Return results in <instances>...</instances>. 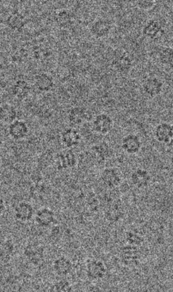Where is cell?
Here are the masks:
<instances>
[{
	"mask_svg": "<svg viewBox=\"0 0 173 292\" xmlns=\"http://www.w3.org/2000/svg\"><path fill=\"white\" fill-rule=\"evenodd\" d=\"M92 160L97 164L104 163L109 157H111L112 149L109 144L106 142H101L99 144L94 145L89 151Z\"/></svg>",
	"mask_w": 173,
	"mask_h": 292,
	"instance_id": "1",
	"label": "cell"
},
{
	"mask_svg": "<svg viewBox=\"0 0 173 292\" xmlns=\"http://www.w3.org/2000/svg\"><path fill=\"white\" fill-rule=\"evenodd\" d=\"M24 254L31 263L39 265L42 263L44 258V248L39 243H29L25 247Z\"/></svg>",
	"mask_w": 173,
	"mask_h": 292,
	"instance_id": "2",
	"label": "cell"
},
{
	"mask_svg": "<svg viewBox=\"0 0 173 292\" xmlns=\"http://www.w3.org/2000/svg\"><path fill=\"white\" fill-rule=\"evenodd\" d=\"M76 165V157L71 150H64L59 152L56 158V165L58 170L73 168Z\"/></svg>",
	"mask_w": 173,
	"mask_h": 292,
	"instance_id": "3",
	"label": "cell"
},
{
	"mask_svg": "<svg viewBox=\"0 0 173 292\" xmlns=\"http://www.w3.org/2000/svg\"><path fill=\"white\" fill-rule=\"evenodd\" d=\"M141 257V253L138 247L133 245L125 246L121 250V258L122 262L128 267H131L138 263L139 259Z\"/></svg>",
	"mask_w": 173,
	"mask_h": 292,
	"instance_id": "4",
	"label": "cell"
},
{
	"mask_svg": "<svg viewBox=\"0 0 173 292\" xmlns=\"http://www.w3.org/2000/svg\"><path fill=\"white\" fill-rule=\"evenodd\" d=\"M113 120L107 114L98 115L94 120V129L97 133L106 135L109 133L113 129Z\"/></svg>",
	"mask_w": 173,
	"mask_h": 292,
	"instance_id": "5",
	"label": "cell"
},
{
	"mask_svg": "<svg viewBox=\"0 0 173 292\" xmlns=\"http://www.w3.org/2000/svg\"><path fill=\"white\" fill-rule=\"evenodd\" d=\"M142 33L146 37L151 39L153 41H156L163 36L165 32L158 21L149 20L142 29Z\"/></svg>",
	"mask_w": 173,
	"mask_h": 292,
	"instance_id": "6",
	"label": "cell"
},
{
	"mask_svg": "<svg viewBox=\"0 0 173 292\" xmlns=\"http://www.w3.org/2000/svg\"><path fill=\"white\" fill-rule=\"evenodd\" d=\"M121 147L128 154H136L142 148V142L136 135L129 134L123 137L121 142Z\"/></svg>",
	"mask_w": 173,
	"mask_h": 292,
	"instance_id": "7",
	"label": "cell"
},
{
	"mask_svg": "<svg viewBox=\"0 0 173 292\" xmlns=\"http://www.w3.org/2000/svg\"><path fill=\"white\" fill-rule=\"evenodd\" d=\"M112 25L108 20L99 19L91 26V33L96 38H103L111 31Z\"/></svg>",
	"mask_w": 173,
	"mask_h": 292,
	"instance_id": "8",
	"label": "cell"
},
{
	"mask_svg": "<svg viewBox=\"0 0 173 292\" xmlns=\"http://www.w3.org/2000/svg\"><path fill=\"white\" fill-rule=\"evenodd\" d=\"M155 136L157 141L162 144H169L173 139V126L168 123H160L155 130Z\"/></svg>",
	"mask_w": 173,
	"mask_h": 292,
	"instance_id": "9",
	"label": "cell"
},
{
	"mask_svg": "<svg viewBox=\"0 0 173 292\" xmlns=\"http://www.w3.org/2000/svg\"><path fill=\"white\" fill-rule=\"evenodd\" d=\"M163 84L157 77H148L142 84V88L147 94L150 97H156L162 92Z\"/></svg>",
	"mask_w": 173,
	"mask_h": 292,
	"instance_id": "10",
	"label": "cell"
},
{
	"mask_svg": "<svg viewBox=\"0 0 173 292\" xmlns=\"http://www.w3.org/2000/svg\"><path fill=\"white\" fill-rule=\"evenodd\" d=\"M101 180L109 188H114L120 185L121 175L115 168H106L101 172Z\"/></svg>",
	"mask_w": 173,
	"mask_h": 292,
	"instance_id": "11",
	"label": "cell"
},
{
	"mask_svg": "<svg viewBox=\"0 0 173 292\" xmlns=\"http://www.w3.org/2000/svg\"><path fill=\"white\" fill-rule=\"evenodd\" d=\"M6 24L12 30L20 32L23 29L25 25L27 24V20L23 14L15 11L7 18Z\"/></svg>",
	"mask_w": 173,
	"mask_h": 292,
	"instance_id": "12",
	"label": "cell"
},
{
	"mask_svg": "<svg viewBox=\"0 0 173 292\" xmlns=\"http://www.w3.org/2000/svg\"><path fill=\"white\" fill-rule=\"evenodd\" d=\"M62 144L68 148L76 147L81 141V135L77 130L74 129H66L61 134Z\"/></svg>",
	"mask_w": 173,
	"mask_h": 292,
	"instance_id": "13",
	"label": "cell"
},
{
	"mask_svg": "<svg viewBox=\"0 0 173 292\" xmlns=\"http://www.w3.org/2000/svg\"><path fill=\"white\" fill-rule=\"evenodd\" d=\"M8 132L11 137L15 140L23 139L28 133V127L23 121H14L8 128Z\"/></svg>",
	"mask_w": 173,
	"mask_h": 292,
	"instance_id": "14",
	"label": "cell"
},
{
	"mask_svg": "<svg viewBox=\"0 0 173 292\" xmlns=\"http://www.w3.org/2000/svg\"><path fill=\"white\" fill-rule=\"evenodd\" d=\"M131 181L136 187L143 188L149 185L151 179V176L149 172L145 169H136L132 172Z\"/></svg>",
	"mask_w": 173,
	"mask_h": 292,
	"instance_id": "15",
	"label": "cell"
},
{
	"mask_svg": "<svg viewBox=\"0 0 173 292\" xmlns=\"http://www.w3.org/2000/svg\"><path fill=\"white\" fill-rule=\"evenodd\" d=\"M106 271L107 269L105 267L104 264L99 260H92L87 265V275L94 280H99L104 277Z\"/></svg>",
	"mask_w": 173,
	"mask_h": 292,
	"instance_id": "16",
	"label": "cell"
},
{
	"mask_svg": "<svg viewBox=\"0 0 173 292\" xmlns=\"http://www.w3.org/2000/svg\"><path fill=\"white\" fill-rule=\"evenodd\" d=\"M34 216V209L31 204L28 203H20L15 208V217L21 222H28L31 220Z\"/></svg>",
	"mask_w": 173,
	"mask_h": 292,
	"instance_id": "17",
	"label": "cell"
},
{
	"mask_svg": "<svg viewBox=\"0 0 173 292\" xmlns=\"http://www.w3.org/2000/svg\"><path fill=\"white\" fill-rule=\"evenodd\" d=\"M35 84L41 91H49L54 87V79L49 74L42 72L35 76Z\"/></svg>",
	"mask_w": 173,
	"mask_h": 292,
	"instance_id": "18",
	"label": "cell"
},
{
	"mask_svg": "<svg viewBox=\"0 0 173 292\" xmlns=\"http://www.w3.org/2000/svg\"><path fill=\"white\" fill-rule=\"evenodd\" d=\"M35 221L37 222V224L42 227H48L49 225H52L53 223L56 222L55 213H54V211H51L50 209H48V208L41 209L36 214Z\"/></svg>",
	"mask_w": 173,
	"mask_h": 292,
	"instance_id": "19",
	"label": "cell"
},
{
	"mask_svg": "<svg viewBox=\"0 0 173 292\" xmlns=\"http://www.w3.org/2000/svg\"><path fill=\"white\" fill-rule=\"evenodd\" d=\"M30 90H31L30 85L28 84L27 81L23 80V79H19V80L16 81L11 87L12 94L20 100L27 98L28 94L30 93Z\"/></svg>",
	"mask_w": 173,
	"mask_h": 292,
	"instance_id": "20",
	"label": "cell"
},
{
	"mask_svg": "<svg viewBox=\"0 0 173 292\" xmlns=\"http://www.w3.org/2000/svg\"><path fill=\"white\" fill-rule=\"evenodd\" d=\"M68 119L69 123L79 125L87 119L86 109L82 107H75L69 110L68 112Z\"/></svg>",
	"mask_w": 173,
	"mask_h": 292,
	"instance_id": "21",
	"label": "cell"
},
{
	"mask_svg": "<svg viewBox=\"0 0 173 292\" xmlns=\"http://www.w3.org/2000/svg\"><path fill=\"white\" fill-rule=\"evenodd\" d=\"M53 267L56 274L59 275H66L69 274L72 269V264L65 257H59L54 261Z\"/></svg>",
	"mask_w": 173,
	"mask_h": 292,
	"instance_id": "22",
	"label": "cell"
},
{
	"mask_svg": "<svg viewBox=\"0 0 173 292\" xmlns=\"http://www.w3.org/2000/svg\"><path fill=\"white\" fill-rule=\"evenodd\" d=\"M73 17L74 15L70 11L62 9L56 13V23L62 28H70L73 24Z\"/></svg>",
	"mask_w": 173,
	"mask_h": 292,
	"instance_id": "23",
	"label": "cell"
},
{
	"mask_svg": "<svg viewBox=\"0 0 173 292\" xmlns=\"http://www.w3.org/2000/svg\"><path fill=\"white\" fill-rule=\"evenodd\" d=\"M114 64H115V68L118 71H121V72L127 71L132 66L131 56L128 53H123L115 59Z\"/></svg>",
	"mask_w": 173,
	"mask_h": 292,
	"instance_id": "24",
	"label": "cell"
},
{
	"mask_svg": "<svg viewBox=\"0 0 173 292\" xmlns=\"http://www.w3.org/2000/svg\"><path fill=\"white\" fill-rule=\"evenodd\" d=\"M1 121L5 123H14L17 117V111L14 107L11 105H3L0 109Z\"/></svg>",
	"mask_w": 173,
	"mask_h": 292,
	"instance_id": "25",
	"label": "cell"
},
{
	"mask_svg": "<svg viewBox=\"0 0 173 292\" xmlns=\"http://www.w3.org/2000/svg\"><path fill=\"white\" fill-rule=\"evenodd\" d=\"M160 63L173 69V48L163 47L158 54Z\"/></svg>",
	"mask_w": 173,
	"mask_h": 292,
	"instance_id": "26",
	"label": "cell"
},
{
	"mask_svg": "<svg viewBox=\"0 0 173 292\" xmlns=\"http://www.w3.org/2000/svg\"><path fill=\"white\" fill-rule=\"evenodd\" d=\"M51 55V50L49 47L44 45H36L32 49V56L37 61H44Z\"/></svg>",
	"mask_w": 173,
	"mask_h": 292,
	"instance_id": "27",
	"label": "cell"
},
{
	"mask_svg": "<svg viewBox=\"0 0 173 292\" xmlns=\"http://www.w3.org/2000/svg\"><path fill=\"white\" fill-rule=\"evenodd\" d=\"M123 215H124V212L120 206L112 205L111 207L108 208V210H107L105 216L108 222L115 223L119 221L123 217Z\"/></svg>",
	"mask_w": 173,
	"mask_h": 292,
	"instance_id": "28",
	"label": "cell"
},
{
	"mask_svg": "<svg viewBox=\"0 0 173 292\" xmlns=\"http://www.w3.org/2000/svg\"><path fill=\"white\" fill-rule=\"evenodd\" d=\"M126 239L128 241V244L133 245V246H141L144 239L142 236L140 235L138 232H135V231H129L126 233Z\"/></svg>",
	"mask_w": 173,
	"mask_h": 292,
	"instance_id": "29",
	"label": "cell"
},
{
	"mask_svg": "<svg viewBox=\"0 0 173 292\" xmlns=\"http://www.w3.org/2000/svg\"><path fill=\"white\" fill-rule=\"evenodd\" d=\"M14 252V245L13 243L10 241H6V242L2 243L1 246V259L2 261H7V260L10 259L11 255L13 254Z\"/></svg>",
	"mask_w": 173,
	"mask_h": 292,
	"instance_id": "30",
	"label": "cell"
},
{
	"mask_svg": "<svg viewBox=\"0 0 173 292\" xmlns=\"http://www.w3.org/2000/svg\"><path fill=\"white\" fill-rule=\"evenodd\" d=\"M72 290L71 285L67 281H57L55 284L52 285L49 289L50 292H70Z\"/></svg>",
	"mask_w": 173,
	"mask_h": 292,
	"instance_id": "31",
	"label": "cell"
},
{
	"mask_svg": "<svg viewBox=\"0 0 173 292\" xmlns=\"http://www.w3.org/2000/svg\"><path fill=\"white\" fill-rule=\"evenodd\" d=\"M86 204L87 206H88V208L90 209L91 211H99V208H100V201H99L97 194L93 193L88 194L86 199Z\"/></svg>",
	"mask_w": 173,
	"mask_h": 292,
	"instance_id": "32",
	"label": "cell"
},
{
	"mask_svg": "<svg viewBox=\"0 0 173 292\" xmlns=\"http://www.w3.org/2000/svg\"><path fill=\"white\" fill-rule=\"evenodd\" d=\"M28 52L24 49H18L12 56V60L14 63H24L25 60L28 58Z\"/></svg>",
	"mask_w": 173,
	"mask_h": 292,
	"instance_id": "33",
	"label": "cell"
},
{
	"mask_svg": "<svg viewBox=\"0 0 173 292\" xmlns=\"http://www.w3.org/2000/svg\"><path fill=\"white\" fill-rule=\"evenodd\" d=\"M156 4L155 0H138L136 1V6L142 10H150Z\"/></svg>",
	"mask_w": 173,
	"mask_h": 292,
	"instance_id": "34",
	"label": "cell"
}]
</instances>
